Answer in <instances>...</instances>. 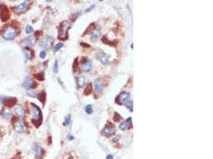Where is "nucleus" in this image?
Instances as JSON below:
<instances>
[{"instance_id":"obj_5","label":"nucleus","mask_w":213,"mask_h":159,"mask_svg":"<svg viewBox=\"0 0 213 159\" xmlns=\"http://www.w3.org/2000/svg\"><path fill=\"white\" fill-rule=\"evenodd\" d=\"M129 97H130V94L126 91H122L118 96L116 97V103H117L118 105H122L129 100Z\"/></svg>"},{"instance_id":"obj_10","label":"nucleus","mask_w":213,"mask_h":159,"mask_svg":"<svg viewBox=\"0 0 213 159\" xmlns=\"http://www.w3.org/2000/svg\"><path fill=\"white\" fill-rule=\"evenodd\" d=\"M35 82L33 80L31 79V77H26V79H25V80H24L23 84H22V86H23V88H25L26 89H30V88H35Z\"/></svg>"},{"instance_id":"obj_34","label":"nucleus","mask_w":213,"mask_h":159,"mask_svg":"<svg viewBox=\"0 0 213 159\" xmlns=\"http://www.w3.org/2000/svg\"><path fill=\"white\" fill-rule=\"evenodd\" d=\"M70 123V116L68 115V116H66V117L65 118V121H64L63 124L65 126H68Z\"/></svg>"},{"instance_id":"obj_28","label":"nucleus","mask_w":213,"mask_h":159,"mask_svg":"<svg viewBox=\"0 0 213 159\" xmlns=\"http://www.w3.org/2000/svg\"><path fill=\"white\" fill-rule=\"evenodd\" d=\"M78 58L77 57H76L74 60V64H73V70L74 71V72H76V71L77 70V68H78V67H79V64H78Z\"/></svg>"},{"instance_id":"obj_25","label":"nucleus","mask_w":213,"mask_h":159,"mask_svg":"<svg viewBox=\"0 0 213 159\" xmlns=\"http://www.w3.org/2000/svg\"><path fill=\"white\" fill-rule=\"evenodd\" d=\"M92 91H93V88H92V84H89L86 87V89L84 91L85 96H89V94H91Z\"/></svg>"},{"instance_id":"obj_19","label":"nucleus","mask_w":213,"mask_h":159,"mask_svg":"<svg viewBox=\"0 0 213 159\" xmlns=\"http://www.w3.org/2000/svg\"><path fill=\"white\" fill-rule=\"evenodd\" d=\"M34 151L35 153L36 158H37L38 159H41L42 158V156L44 155V150H43L41 146H35L34 149Z\"/></svg>"},{"instance_id":"obj_39","label":"nucleus","mask_w":213,"mask_h":159,"mask_svg":"<svg viewBox=\"0 0 213 159\" xmlns=\"http://www.w3.org/2000/svg\"><path fill=\"white\" fill-rule=\"evenodd\" d=\"M74 138V136L70 135H70H68V137H67V139H68L69 141H72Z\"/></svg>"},{"instance_id":"obj_2","label":"nucleus","mask_w":213,"mask_h":159,"mask_svg":"<svg viewBox=\"0 0 213 159\" xmlns=\"http://www.w3.org/2000/svg\"><path fill=\"white\" fill-rule=\"evenodd\" d=\"M70 27L71 25L68 21H63L60 23L58 27V40L66 41L68 39V33Z\"/></svg>"},{"instance_id":"obj_30","label":"nucleus","mask_w":213,"mask_h":159,"mask_svg":"<svg viewBox=\"0 0 213 159\" xmlns=\"http://www.w3.org/2000/svg\"><path fill=\"white\" fill-rule=\"evenodd\" d=\"M62 46H63V44H62V43H61V42H59V43H58V44H57L54 47V51L58 52V50H60V49H61V48H62Z\"/></svg>"},{"instance_id":"obj_38","label":"nucleus","mask_w":213,"mask_h":159,"mask_svg":"<svg viewBox=\"0 0 213 159\" xmlns=\"http://www.w3.org/2000/svg\"><path fill=\"white\" fill-rule=\"evenodd\" d=\"M27 95L30 96H32V97H37V94L35 93V92H34V91H28L27 92Z\"/></svg>"},{"instance_id":"obj_14","label":"nucleus","mask_w":213,"mask_h":159,"mask_svg":"<svg viewBox=\"0 0 213 159\" xmlns=\"http://www.w3.org/2000/svg\"><path fill=\"white\" fill-rule=\"evenodd\" d=\"M93 68V62L91 61H86L82 64V69L86 73H88Z\"/></svg>"},{"instance_id":"obj_26","label":"nucleus","mask_w":213,"mask_h":159,"mask_svg":"<svg viewBox=\"0 0 213 159\" xmlns=\"http://www.w3.org/2000/svg\"><path fill=\"white\" fill-rule=\"evenodd\" d=\"M125 107H126L130 112H133L134 111V105H133V101H127L125 103Z\"/></svg>"},{"instance_id":"obj_40","label":"nucleus","mask_w":213,"mask_h":159,"mask_svg":"<svg viewBox=\"0 0 213 159\" xmlns=\"http://www.w3.org/2000/svg\"><path fill=\"white\" fill-rule=\"evenodd\" d=\"M81 45H82V46H85V47H90V45L88 44H86V43H83V42H82L81 43Z\"/></svg>"},{"instance_id":"obj_17","label":"nucleus","mask_w":213,"mask_h":159,"mask_svg":"<svg viewBox=\"0 0 213 159\" xmlns=\"http://www.w3.org/2000/svg\"><path fill=\"white\" fill-rule=\"evenodd\" d=\"M14 113L18 117L23 118L25 115V111H24L22 106L17 105L16 107H14Z\"/></svg>"},{"instance_id":"obj_4","label":"nucleus","mask_w":213,"mask_h":159,"mask_svg":"<svg viewBox=\"0 0 213 159\" xmlns=\"http://www.w3.org/2000/svg\"><path fill=\"white\" fill-rule=\"evenodd\" d=\"M10 17V10L8 9V7L3 3H0V19L1 21L5 22L9 20Z\"/></svg>"},{"instance_id":"obj_23","label":"nucleus","mask_w":213,"mask_h":159,"mask_svg":"<svg viewBox=\"0 0 213 159\" xmlns=\"http://www.w3.org/2000/svg\"><path fill=\"white\" fill-rule=\"evenodd\" d=\"M37 97L38 98V100H39V101L41 102V103L44 105L45 103H46V91H41V92H39V93L38 94Z\"/></svg>"},{"instance_id":"obj_6","label":"nucleus","mask_w":213,"mask_h":159,"mask_svg":"<svg viewBox=\"0 0 213 159\" xmlns=\"http://www.w3.org/2000/svg\"><path fill=\"white\" fill-rule=\"evenodd\" d=\"M115 132H116V128L114 125L110 123H108L102 130V134L106 137H111L114 134Z\"/></svg>"},{"instance_id":"obj_21","label":"nucleus","mask_w":213,"mask_h":159,"mask_svg":"<svg viewBox=\"0 0 213 159\" xmlns=\"http://www.w3.org/2000/svg\"><path fill=\"white\" fill-rule=\"evenodd\" d=\"M25 42L28 46H33L36 43V38L34 36H29L28 38L25 39Z\"/></svg>"},{"instance_id":"obj_12","label":"nucleus","mask_w":213,"mask_h":159,"mask_svg":"<svg viewBox=\"0 0 213 159\" xmlns=\"http://www.w3.org/2000/svg\"><path fill=\"white\" fill-rule=\"evenodd\" d=\"M132 126V117H129L125 121L122 122L120 124L119 128L122 131H126L127 129H129Z\"/></svg>"},{"instance_id":"obj_13","label":"nucleus","mask_w":213,"mask_h":159,"mask_svg":"<svg viewBox=\"0 0 213 159\" xmlns=\"http://www.w3.org/2000/svg\"><path fill=\"white\" fill-rule=\"evenodd\" d=\"M94 87H95V91L97 93H101L103 91V84L101 83V80L100 78H97L94 81Z\"/></svg>"},{"instance_id":"obj_3","label":"nucleus","mask_w":213,"mask_h":159,"mask_svg":"<svg viewBox=\"0 0 213 159\" xmlns=\"http://www.w3.org/2000/svg\"><path fill=\"white\" fill-rule=\"evenodd\" d=\"M18 33H19V32L14 26H7L5 30H3V31L1 33V36L5 40L11 41V40H14V38H16Z\"/></svg>"},{"instance_id":"obj_37","label":"nucleus","mask_w":213,"mask_h":159,"mask_svg":"<svg viewBox=\"0 0 213 159\" xmlns=\"http://www.w3.org/2000/svg\"><path fill=\"white\" fill-rule=\"evenodd\" d=\"M46 52L45 51V50H42V52H40V54H39L40 58L44 59L45 57H46Z\"/></svg>"},{"instance_id":"obj_27","label":"nucleus","mask_w":213,"mask_h":159,"mask_svg":"<svg viewBox=\"0 0 213 159\" xmlns=\"http://www.w3.org/2000/svg\"><path fill=\"white\" fill-rule=\"evenodd\" d=\"M85 111H86V112L87 114H92V113H93V111H94L93 106H92L91 104H88V105L85 108Z\"/></svg>"},{"instance_id":"obj_9","label":"nucleus","mask_w":213,"mask_h":159,"mask_svg":"<svg viewBox=\"0 0 213 159\" xmlns=\"http://www.w3.org/2000/svg\"><path fill=\"white\" fill-rule=\"evenodd\" d=\"M97 58L98 59L99 61H101V63L103 64V65H107V64L110 63L109 56L102 51L99 52V53H97Z\"/></svg>"},{"instance_id":"obj_8","label":"nucleus","mask_w":213,"mask_h":159,"mask_svg":"<svg viewBox=\"0 0 213 159\" xmlns=\"http://www.w3.org/2000/svg\"><path fill=\"white\" fill-rule=\"evenodd\" d=\"M53 42H54V38H52L51 36H46L40 42L39 45L44 49H49L52 46Z\"/></svg>"},{"instance_id":"obj_36","label":"nucleus","mask_w":213,"mask_h":159,"mask_svg":"<svg viewBox=\"0 0 213 159\" xmlns=\"http://www.w3.org/2000/svg\"><path fill=\"white\" fill-rule=\"evenodd\" d=\"M80 14H81V12H80V13H79V12H77V13H76V14H73L72 18H71V20H72L73 22H74L75 20H76V19H77V18H78V17H79Z\"/></svg>"},{"instance_id":"obj_20","label":"nucleus","mask_w":213,"mask_h":159,"mask_svg":"<svg viewBox=\"0 0 213 159\" xmlns=\"http://www.w3.org/2000/svg\"><path fill=\"white\" fill-rule=\"evenodd\" d=\"M17 103V100L16 98H8V99H5L4 100V103L5 105L7 107H13Z\"/></svg>"},{"instance_id":"obj_29","label":"nucleus","mask_w":213,"mask_h":159,"mask_svg":"<svg viewBox=\"0 0 213 159\" xmlns=\"http://www.w3.org/2000/svg\"><path fill=\"white\" fill-rule=\"evenodd\" d=\"M34 77H35L36 79L38 80H41V81H42V80H44V79H45L44 73H38V74L34 75Z\"/></svg>"},{"instance_id":"obj_22","label":"nucleus","mask_w":213,"mask_h":159,"mask_svg":"<svg viewBox=\"0 0 213 159\" xmlns=\"http://www.w3.org/2000/svg\"><path fill=\"white\" fill-rule=\"evenodd\" d=\"M86 84V77L84 76H80L77 78V85L78 88H81Z\"/></svg>"},{"instance_id":"obj_31","label":"nucleus","mask_w":213,"mask_h":159,"mask_svg":"<svg viewBox=\"0 0 213 159\" xmlns=\"http://www.w3.org/2000/svg\"><path fill=\"white\" fill-rule=\"evenodd\" d=\"M53 70H54V73H58V61H55V62H54Z\"/></svg>"},{"instance_id":"obj_41","label":"nucleus","mask_w":213,"mask_h":159,"mask_svg":"<svg viewBox=\"0 0 213 159\" xmlns=\"http://www.w3.org/2000/svg\"><path fill=\"white\" fill-rule=\"evenodd\" d=\"M106 159H113V156L111 155H109L107 157H106Z\"/></svg>"},{"instance_id":"obj_18","label":"nucleus","mask_w":213,"mask_h":159,"mask_svg":"<svg viewBox=\"0 0 213 159\" xmlns=\"http://www.w3.org/2000/svg\"><path fill=\"white\" fill-rule=\"evenodd\" d=\"M1 115L2 117L5 119V120H9L10 117L12 116L11 111L8 109V108H2V112H1Z\"/></svg>"},{"instance_id":"obj_32","label":"nucleus","mask_w":213,"mask_h":159,"mask_svg":"<svg viewBox=\"0 0 213 159\" xmlns=\"http://www.w3.org/2000/svg\"><path fill=\"white\" fill-rule=\"evenodd\" d=\"M113 119H114L115 122H119L120 120L122 119V117H121V115H120L118 113L115 112L114 116H113Z\"/></svg>"},{"instance_id":"obj_7","label":"nucleus","mask_w":213,"mask_h":159,"mask_svg":"<svg viewBox=\"0 0 213 159\" xmlns=\"http://www.w3.org/2000/svg\"><path fill=\"white\" fill-rule=\"evenodd\" d=\"M30 2H29V1H24L22 3H21V4L19 5V6H17V7L13 8V9H14V11L15 12L16 14H23V13H25V12L29 9L30 4H31Z\"/></svg>"},{"instance_id":"obj_16","label":"nucleus","mask_w":213,"mask_h":159,"mask_svg":"<svg viewBox=\"0 0 213 159\" xmlns=\"http://www.w3.org/2000/svg\"><path fill=\"white\" fill-rule=\"evenodd\" d=\"M101 33V29L100 27H95V28L93 30L91 33V40L92 42H95L98 39V37Z\"/></svg>"},{"instance_id":"obj_42","label":"nucleus","mask_w":213,"mask_h":159,"mask_svg":"<svg viewBox=\"0 0 213 159\" xmlns=\"http://www.w3.org/2000/svg\"><path fill=\"white\" fill-rule=\"evenodd\" d=\"M93 8H94V6H93V7H89V8H88V9L86 10V12H89V11H90L91 10V9H93Z\"/></svg>"},{"instance_id":"obj_24","label":"nucleus","mask_w":213,"mask_h":159,"mask_svg":"<svg viewBox=\"0 0 213 159\" xmlns=\"http://www.w3.org/2000/svg\"><path fill=\"white\" fill-rule=\"evenodd\" d=\"M101 41L103 42V43H105V44L106 45H112V46H114V45H116L117 44V41H113V42H112V41H110V40L108 39L107 36H104L103 38H102V39H101Z\"/></svg>"},{"instance_id":"obj_43","label":"nucleus","mask_w":213,"mask_h":159,"mask_svg":"<svg viewBox=\"0 0 213 159\" xmlns=\"http://www.w3.org/2000/svg\"><path fill=\"white\" fill-rule=\"evenodd\" d=\"M4 100L5 99H3V98H0V103H3V102H4Z\"/></svg>"},{"instance_id":"obj_11","label":"nucleus","mask_w":213,"mask_h":159,"mask_svg":"<svg viewBox=\"0 0 213 159\" xmlns=\"http://www.w3.org/2000/svg\"><path fill=\"white\" fill-rule=\"evenodd\" d=\"M14 129L17 132H19V133H25L26 131V128L25 127L23 124L20 123L19 121H14Z\"/></svg>"},{"instance_id":"obj_1","label":"nucleus","mask_w":213,"mask_h":159,"mask_svg":"<svg viewBox=\"0 0 213 159\" xmlns=\"http://www.w3.org/2000/svg\"><path fill=\"white\" fill-rule=\"evenodd\" d=\"M31 109H32V113H33V119H32V123L36 127L40 126L42 122V114L41 111V109L38 106H37L35 103H31Z\"/></svg>"},{"instance_id":"obj_35","label":"nucleus","mask_w":213,"mask_h":159,"mask_svg":"<svg viewBox=\"0 0 213 159\" xmlns=\"http://www.w3.org/2000/svg\"><path fill=\"white\" fill-rule=\"evenodd\" d=\"M94 23H93V24H90V25H89V27H88V28H87L86 30L85 31L84 33H83V35H82V36H84L85 34H87V33H89V31L92 30V29L94 28Z\"/></svg>"},{"instance_id":"obj_33","label":"nucleus","mask_w":213,"mask_h":159,"mask_svg":"<svg viewBox=\"0 0 213 159\" xmlns=\"http://www.w3.org/2000/svg\"><path fill=\"white\" fill-rule=\"evenodd\" d=\"M33 32V27L31 26H30V25H27L26 27V33H31Z\"/></svg>"},{"instance_id":"obj_15","label":"nucleus","mask_w":213,"mask_h":159,"mask_svg":"<svg viewBox=\"0 0 213 159\" xmlns=\"http://www.w3.org/2000/svg\"><path fill=\"white\" fill-rule=\"evenodd\" d=\"M23 53H24V56H25V59H26V61L31 60V59L33 58L34 51L31 49V48H29V47L24 48Z\"/></svg>"}]
</instances>
